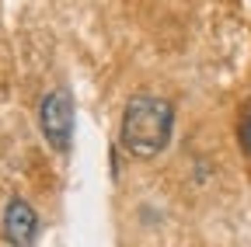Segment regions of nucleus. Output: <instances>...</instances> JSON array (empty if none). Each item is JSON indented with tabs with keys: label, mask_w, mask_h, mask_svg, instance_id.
Returning a JSON list of instances; mask_svg holds the SVG:
<instances>
[{
	"label": "nucleus",
	"mask_w": 251,
	"mask_h": 247,
	"mask_svg": "<svg viewBox=\"0 0 251 247\" xmlns=\"http://www.w3.org/2000/svg\"><path fill=\"white\" fill-rule=\"evenodd\" d=\"M35 230H39V216L25 199H11L7 209H4V233L14 247H28L35 240Z\"/></svg>",
	"instance_id": "3"
},
{
	"label": "nucleus",
	"mask_w": 251,
	"mask_h": 247,
	"mask_svg": "<svg viewBox=\"0 0 251 247\" xmlns=\"http://www.w3.org/2000/svg\"><path fill=\"white\" fill-rule=\"evenodd\" d=\"M39 129L52 143V150H67L74 133V98L67 87H52L39 105Z\"/></svg>",
	"instance_id": "2"
},
{
	"label": "nucleus",
	"mask_w": 251,
	"mask_h": 247,
	"mask_svg": "<svg viewBox=\"0 0 251 247\" xmlns=\"http://www.w3.org/2000/svg\"><path fill=\"white\" fill-rule=\"evenodd\" d=\"M171 129H175L171 101L157 98V94H136V98H129V105L122 112L119 139H122L126 153H133L140 160H150L171 143Z\"/></svg>",
	"instance_id": "1"
},
{
	"label": "nucleus",
	"mask_w": 251,
	"mask_h": 247,
	"mask_svg": "<svg viewBox=\"0 0 251 247\" xmlns=\"http://www.w3.org/2000/svg\"><path fill=\"white\" fill-rule=\"evenodd\" d=\"M241 146H244V153H248V157H251V105L244 108V115H241Z\"/></svg>",
	"instance_id": "4"
}]
</instances>
